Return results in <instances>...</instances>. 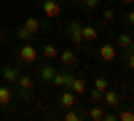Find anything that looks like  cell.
Masks as SVG:
<instances>
[{"label":"cell","instance_id":"obj_28","mask_svg":"<svg viewBox=\"0 0 134 121\" xmlns=\"http://www.w3.org/2000/svg\"><path fill=\"white\" fill-rule=\"evenodd\" d=\"M3 38H5V32H3V27H0V40H3Z\"/></svg>","mask_w":134,"mask_h":121},{"label":"cell","instance_id":"obj_5","mask_svg":"<svg viewBox=\"0 0 134 121\" xmlns=\"http://www.w3.org/2000/svg\"><path fill=\"white\" fill-rule=\"evenodd\" d=\"M78 102H81V97H78L72 89H59L57 94V105H59V111H67V108H75Z\"/></svg>","mask_w":134,"mask_h":121},{"label":"cell","instance_id":"obj_25","mask_svg":"<svg viewBox=\"0 0 134 121\" xmlns=\"http://www.w3.org/2000/svg\"><path fill=\"white\" fill-rule=\"evenodd\" d=\"M102 19H105V24L115 22V11H113V8H105V11H102Z\"/></svg>","mask_w":134,"mask_h":121},{"label":"cell","instance_id":"obj_10","mask_svg":"<svg viewBox=\"0 0 134 121\" xmlns=\"http://www.w3.org/2000/svg\"><path fill=\"white\" fill-rule=\"evenodd\" d=\"M67 35H70V40H72L75 49H83V46H86L83 38H81V19H72L70 24H67Z\"/></svg>","mask_w":134,"mask_h":121},{"label":"cell","instance_id":"obj_22","mask_svg":"<svg viewBox=\"0 0 134 121\" xmlns=\"http://www.w3.org/2000/svg\"><path fill=\"white\" fill-rule=\"evenodd\" d=\"M124 24H126L129 30H134V6L126 8V14H124Z\"/></svg>","mask_w":134,"mask_h":121},{"label":"cell","instance_id":"obj_1","mask_svg":"<svg viewBox=\"0 0 134 121\" xmlns=\"http://www.w3.org/2000/svg\"><path fill=\"white\" fill-rule=\"evenodd\" d=\"M35 83H38V78H32V75L21 73V75H19V81L14 83L16 97H19V100H24V102H30V100H32V94H35Z\"/></svg>","mask_w":134,"mask_h":121},{"label":"cell","instance_id":"obj_13","mask_svg":"<svg viewBox=\"0 0 134 121\" xmlns=\"http://www.w3.org/2000/svg\"><path fill=\"white\" fill-rule=\"evenodd\" d=\"M40 6H43V14H46L48 19L62 16V3L59 0H40Z\"/></svg>","mask_w":134,"mask_h":121},{"label":"cell","instance_id":"obj_16","mask_svg":"<svg viewBox=\"0 0 134 121\" xmlns=\"http://www.w3.org/2000/svg\"><path fill=\"white\" fill-rule=\"evenodd\" d=\"M86 118H91V121H105V118H107L105 105H102V102H91V108L86 111Z\"/></svg>","mask_w":134,"mask_h":121},{"label":"cell","instance_id":"obj_15","mask_svg":"<svg viewBox=\"0 0 134 121\" xmlns=\"http://www.w3.org/2000/svg\"><path fill=\"white\" fill-rule=\"evenodd\" d=\"M67 89H72L78 97H83V94L88 92V81L83 78V75H75V73H72V81H70V86H67Z\"/></svg>","mask_w":134,"mask_h":121},{"label":"cell","instance_id":"obj_27","mask_svg":"<svg viewBox=\"0 0 134 121\" xmlns=\"http://www.w3.org/2000/svg\"><path fill=\"white\" fill-rule=\"evenodd\" d=\"M118 3L124 6V8H131V6H134V0H118Z\"/></svg>","mask_w":134,"mask_h":121},{"label":"cell","instance_id":"obj_3","mask_svg":"<svg viewBox=\"0 0 134 121\" xmlns=\"http://www.w3.org/2000/svg\"><path fill=\"white\" fill-rule=\"evenodd\" d=\"M97 57L102 59L105 65H110V62H115V59L121 57V51H118V46H115L113 40H102V43L97 46Z\"/></svg>","mask_w":134,"mask_h":121},{"label":"cell","instance_id":"obj_2","mask_svg":"<svg viewBox=\"0 0 134 121\" xmlns=\"http://www.w3.org/2000/svg\"><path fill=\"white\" fill-rule=\"evenodd\" d=\"M38 59H40L38 46H32V40H21L16 51V65H38Z\"/></svg>","mask_w":134,"mask_h":121},{"label":"cell","instance_id":"obj_14","mask_svg":"<svg viewBox=\"0 0 134 121\" xmlns=\"http://www.w3.org/2000/svg\"><path fill=\"white\" fill-rule=\"evenodd\" d=\"M54 73H57V67H54V62H46V59H43L40 70H38V81H40V83H51Z\"/></svg>","mask_w":134,"mask_h":121},{"label":"cell","instance_id":"obj_11","mask_svg":"<svg viewBox=\"0 0 134 121\" xmlns=\"http://www.w3.org/2000/svg\"><path fill=\"white\" fill-rule=\"evenodd\" d=\"M70 81H72V70H57L54 73V78H51V86H57V89H67L70 86Z\"/></svg>","mask_w":134,"mask_h":121},{"label":"cell","instance_id":"obj_6","mask_svg":"<svg viewBox=\"0 0 134 121\" xmlns=\"http://www.w3.org/2000/svg\"><path fill=\"white\" fill-rule=\"evenodd\" d=\"M115 46H118L121 54H129L134 49V30H121L115 35Z\"/></svg>","mask_w":134,"mask_h":121},{"label":"cell","instance_id":"obj_26","mask_svg":"<svg viewBox=\"0 0 134 121\" xmlns=\"http://www.w3.org/2000/svg\"><path fill=\"white\" fill-rule=\"evenodd\" d=\"M16 38H19V40H32V35H30L24 27H16Z\"/></svg>","mask_w":134,"mask_h":121},{"label":"cell","instance_id":"obj_7","mask_svg":"<svg viewBox=\"0 0 134 121\" xmlns=\"http://www.w3.org/2000/svg\"><path fill=\"white\" fill-rule=\"evenodd\" d=\"M14 102H16L14 86L3 81V83H0V108H3V111H11V108H14Z\"/></svg>","mask_w":134,"mask_h":121},{"label":"cell","instance_id":"obj_19","mask_svg":"<svg viewBox=\"0 0 134 121\" xmlns=\"http://www.w3.org/2000/svg\"><path fill=\"white\" fill-rule=\"evenodd\" d=\"M78 6H81L83 11H88V14H94V11L102 8V0H75Z\"/></svg>","mask_w":134,"mask_h":121},{"label":"cell","instance_id":"obj_23","mask_svg":"<svg viewBox=\"0 0 134 121\" xmlns=\"http://www.w3.org/2000/svg\"><path fill=\"white\" fill-rule=\"evenodd\" d=\"M124 62H126V70L134 73V49H131L129 54H124Z\"/></svg>","mask_w":134,"mask_h":121},{"label":"cell","instance_id":"obj_21","mask_svg":"<svg viewBox=\"0 0 134 121\" xmlns=\"http://www.w3.org/2000/svg\"><path fill=\"white\" fill-rule=\"evenodd\" d=\"M115 118L118 121H134V111L131 108H121V111L115 113Z\"/></svg>","mask_w":134,"mask_h":121},{"label":"cell","instance_id":"obj_9","mask_svg":"<svg viewBox=\"0 0 134 121\" xmlns=\"http://www.w3.org/2000/svg\"><path fill=\"white\" fill-rule=\"evenodd\" d=\"M81 38H83V43H97L99 40V24H94V22H81Z\"/></svg>","mask_w":134,"mask_h":121},{"label":"cell","instance_id":"obj_24","mask_svg":"<svg viewBox=\"0 0 134 121\" xmlns=\"http://www.w3.org/2000/svg\"><path fill=\"white\" fill-rule=\"evenodd\" d=\"M86 94H88V100H91V102H102V92H97L94 86H91V89H88Z\"/></svg>","mask_w":134,"mask_h":121},{"label":"cell","instance_id":"obj_17","mask_svg":"<svg viewBox=\"0 0 134 121\" xmlns=\"http://www.w3.org/2000/svg\"><path fill=\"white\" fill-rule=\"evenodd\" d=\"M21 27H24V30L30 32L32 38H38V32H40L43 27H46V24H43V22H40L38 16H27V19H24V24H21Z\"/></svg>","mask_w":134,"mask_h":121},{"label":"cell","instance_id":"obj_12","mask_svg":"<svg viewBox=\"0 0 134 121\" xmlns=\"http://www.w3.org/2000/svg\"><path fill=\"white\" fill-rule=\"evenodd\" d=\"M0 75H3V81L14 86L19 81V75H21V67L19 65H3V70H0Z\"/></svg>","mask_w":134,"mask_h":121},{"label":"cell","instance_id":"obj_4","mask_svg":"<svg viewBox=\"0 0 134 121\" xmlns=\"http://www.w3.org/2000/svg\"><path fill=\"white\" fill-rule=\"evenodd\" d=\"M57 59H59V65H62V67L75 70L78 65H81V54H78V49H62Z\"/></svg>","mask_w":134,"mask_h":121},{"label":"cell","instance_id":"obj_20","mask_svg":"<svg viewBox=\"0 0 134 121\" xmlns=\"http://www.w3.org/2000/svg\"><path fill=\"white\" fill-rule=\"evenodd\" d=\"M91 86H94L97 92H105V89H110V78H107V75H94Z\"/></svg>","mask_w":134,"mask_h":121},{"label":"cell","instance_id":"obj_18","mask_svg":"<svg viewBox=\"0 0 134 121\" xmlns=\"http://www.w3.org/2000/svg\"><path fill=\"white\" fill-rule=\"evenodd\" d=\"M59 57V49L54 46V43H43L40 46V59H46V62H57Z\"/></svg>","mask_w":134,"mask_h":121},{"label":"cell","instance_id":"obj_8","mask_svg":"<svg viewBox=\"0 0 134 121\" xmlns=\"http://www.w3.org/2000/svg\"><path fill=\"white\" fill-rule=\"evenodd\" d=\"M102 105L110 108V111H115V108L124 105V94L115 92V89H105V92H102Z\"/></svg>","mask_w":134,"mask_h":121}]
</instances>
